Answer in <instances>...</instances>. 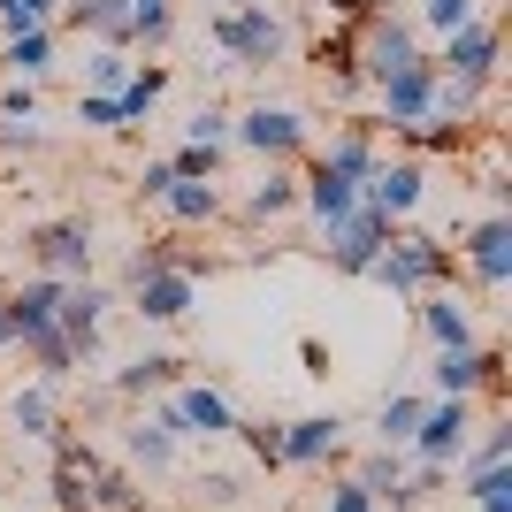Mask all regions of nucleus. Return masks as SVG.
Returning <instances> with one entry per match:
<instances>
[{
	"instance_id": "f257e3e1",
	"label": "nucleus",
	"mask_w": 512,
	"mask_h": 512,
	"mask_svg": "<svg viewBox=\"0 0 512 512\" xmlns=\"http://www.w3.org/2000/svg\"><path fill=\"white\" fill-rule=\"evenodd\" d=\"M214 46L230 54V69H276L283 54H291V31H283V16L268 8V0H237V8H214Z\"/></svg>"
},
{
	"instance_id": "f03ea898",
	"label": "nucleus",
	"mask_w": 512,
	"mask_h": 512,
	"mask_svg": "<svg viewBox=\"0 0 512 512\" xmlns=\"http://www.w3.org/2000/svg\"><path fill=\"white\" fill-rule=\"evenodd\" d=\"M367 276L383 283L390 299H421V291H436V283L451 276V253H444V237H428V230H390L383 260H375Z\"/></svg>"
},
{
	"instance_id": "7ed1b4c3",
	"label": "nucleus",
	"mask_w": 512,
	"mask_h": 512,
	"mask_svg": "<svg viewBox=\"0 0 512 512\" xmlns=\"http://www.w3.org/2000/svg\"><path fill=\"white\" fill-rule=\"evenodd\" d=\"M153 413H161L184 444H222V436H237V406H230V390H214V383H169Z\"/></svg>"
},
{
	"instance_id": "20e7f679",
	"label": "nucleus",
	"mask_w": 512,
	"mask_h": 512,
	"mask_svg": "<svg viewBox=\"0 0 512 512\" xmlns=\"http://www.w3.org/2000/svg\"><path fill=\"white\" fill-rule=\"evenodd\" d=\"M352 62H360V85H383V77H398V69L421 62V31H413L406 16H360V31H352Z\"/></svg>"
},
{
	"instance_id": "39448f33",
	"label": "nucleus",
	"mask_w": 512,
	"mask_h": 512,
	"mask_svg": "<svg viewBox=\"0 0 512 512\" xmlns=\"http://www.w3.org/2000/svg\"><path fill=\"white\" fill-rule=\"evenodd\" d=\"M474 421H482V406H474V398H428L421 428L406 436V459H413V467H459V451H467Z\"/></svg>"
},
{
	"instance_id": "423d86ee",
	"label": "nucleus",
	"mask_w": 512,
	"mask_h": 512,
	"mask_svg": "<svg viewBox=\"0 0 512 512\" xmlns=\"http://www.w3.org/2000/svg\"><path fill=\"white\" fill-rule=\"evenodd\" d=\"M115 291L107 283H92V276H77V283H62V314H54V329L69 337V352H77V367H92L107 352V314H115Z\"/></svg>"
},
{
	"instance_id": "0eeeda50",
	"label": "nucleus",
	"mask_w": 512,
	"mask_h": 512,
	"mask_svg": "<svg viewBox=\"0 0 512 512\" xmlns=\"http://www.w3.org/2000/svg\"><path fill=\"white\" fill-rule=\"evenodd\" d=\"M230 138H237L245 153H260V161H306V146H314L306 115H299V107H276V100L245 107V115L230 123Z\"/></svg>"
},
{
	"instance_id": "6e6552de",
	"label": "nucleus",
	"mask_w": 512,
	"mask_h": 512,
	"mask_svg": "<svg viewBox=\"0 0 512 512\" xmlns=\"http://www.w3.org/2000/svg\"><path fill=\"white\" fill-rule=\"evenodd\" d=\"M451 260H467L474 291L497 299V291L512 283V214H482V222H467L459 245H451Z\"/></svg>"
},
{
	"instance_id": "1a4fd4ad",
	"label": "nucleus",
	"mask_w": 512,
	"mask_h": 512,
	"mask_svg": "<svg viewBox=\"0 0 512 512\" xmlns=\"http://www.w3.org/2000/svg\"><path fill=\"white\" fill-rule=\"evenodd\" d=\"M123 306H130L138 321H146V329H176V321H184V314L199 306V276L184 268V260H169V268H153V276H138V283H130V291H123Z\"/></svg>"
},
{
	"instance_id": "9d476101",
	"label": "nucleus",
	"mask_w": 512,
	"mask_h": 512,
	"mask_svg": "<svg viewBox=\"0 0 512 512\" xmlns=\"http://www.w3.org/2000/svg\"><path fill=\"white\" fill-rule=\"evenodd\" d=\"M31 260H39V276H54V283L92 276V260H100V245H92V222H85V214L39 222V230H31Z\"/></svg>"
},
{
	"instance_id": "9b49d317",
	"label": "nucleus",
	"mask_w": 512,
	"mask_h": 512,
	"mask_svg": "<svg viewBox=\"0 0 512 512\" xmlns=\"http://www.w3.org/2000/svg\"><path fill=\"white\" fill-rule=\"evenodd\" d=\"M390 230H398V222H383L375 207H352L337 230H321V253H329V268H337V276H367V268L383 260Z\"/></svg>"
},
{
	"instance_id": "f8f14e48",
	"label": "nucleus",
	"mask_w": 512,
	"mask_h": 512,
	"mask_svg": "<svg viewBox=\"0 0 512 512\" xmlns=\"http://www.w3.org/2000/svg\"><path fill=\"white\" fill-rule=\"evenodd\" d=\"M436 77H451V85H482V92H490V85H497V23H490V16L459 23V31L444 39V54H436Z\"/></svg>"
},
{
	"instance_id": "ddd939ff",
	"label": "nucleus",
	"mask_w": 512,
	"mask_h": 512,
	"mask_svg": "<svg viewBox=\"0 0 512 512\" xmlns=\"http://www.w3.org/2000/svg\"><path fill=\"white\" fill-rule=\"evenodd\" d=\"M421 199H428V169L421 161H383V169L360 184V207H375L383 222H398V230L421 214Z\"/></svg>"
},
{
	"instance_id": "4468645a",
	"label": "nucleus",
	"mask_w": 512,
	"mask_h": 512,
	"mask_svg": "<svg viewBox=\"0 0 512 512\" xmlns=\"http://www.w3.org/2000/svg\"><path fill=\"white\" fill-rule=\"evenodd\" d=\"M337 459H344V413L283 421V467H337Z\"/></svg>"
},
{
	"instance_id": "2eb2a0df",
	"label": "nucleus",
	"mask_w": 512,
	"mask_h": 512,
	"mask_svg": "<svg viewBox=\"0 0 512 512\" xmlns=\"http://www.w3.org/2000/svg\"><path fill=\"white\" fill-rule=\"evenodd\" d=\"M299 207L314 214V230H337L344 214L360 207V184H352V176H337L329 161H306V169H299Z\"/></svg>"
},
{
	"instance_id": "dca6fc26",
	"label": "nucleus",
	"mask_w": 512,
	"mask_h": 512,
	"mask_svg": "<svg viewBox=\"0 0 512 512\" xmlns=\"http://www.w3.org/2000/svg\"><path fill=\"white\" fill-rule=\"evenodd\" d=\"M413 321H421L428 352H451V344H482V329H474V306L459 299V291H421Z\"/></svg>"
},
{
	"instance_id": "f3484780",
	"label": "nucleus",
	"mask_w": 512,
	"mask_h": 512,
	"mask_svg": "<svg viewBox=\"0 0 512 512\" xmlns=\"http://www.w3.org/2000/svg\"><path fill=\"white\" fill-rule=\"evenodd\" d=\"M375 100H383V115L375 123H421L428 107H436V62H413V69H398V77H383L375 85Z\"/></svg>"
},
{
	"instance_id": "a211bd4d",
	"label": "nucleus",
	"mask_w": 512,
	"mask_h": 512,
	"mask_svg": "<svg viewBox=\"0 0 512 512\" xmlns=\"http://www.w3.org/2000/svg\"><path fill=\"white\" fill-rule=\"evenodd\" d=\"M8 428H16V436H39V444H54V436H62V383H23V390H8Z\"/></svg>"
},
{
	"instance_id": "6ab92c4d",
	"label": "nucleus",
	"mask_w": 512,
	"mask_h": 512,
	"mask_svg": "<svg viewBox=\"0 0 512 512\" xmlns=\"http://www.w3.org/2000/svg\"><path fill=\"white\" fill-rule=\"evenodd\" d=\"M123 459H130L138 474H169L176 459H184V436H176L161 413H138V421L123 428Z\"/></svg>"
},
{
	"instance_id": "aec40b11",
	"label": "nucleus",
	"mask_w": 512,
	"mask_h": 512,
	"mask_svg": "<svg viewBox=\"0 0 512 512\" xmlns=\"http://www.w3.org/2000/svg\"><path fill=\"white\" fill-rule=\"evenodd\" d=\"M169 383H184V360H176V352H138V360H123L107 375L115 398H161Z\"/></svg>"
},
{
	"instance_id": "412c9836",
	"label": "nucleus",
	"mask_w": 512,
	"mask_h": 512,
	"mask_svg": "<svg viewBox=\"0 0 512 512\" xmlns=\"http://www.w3.org/2000/svg\"><path fill=\"white\" fill-rule=\"evenodd\" d=\"M375 130H383V123H352V130H337V138H329V146H321L314 161H329V169H337V176H352V184H367V176L383 169V153H375Z\"/></svg>"
},
{
	"instance_id": "4be33fe9",
	"label": "nucleus",
	"mask_w": 512,
	"mask_h": 512,
	"mask_svg": "<svg viewBox=\"0 0 512 512\" xmlns=\"http://www.w3.org/2000/svg\"><path fill=\"white\" fill-rule=\"evenodd\" d=\"M8 314H16V344L39 337V329H54V314H62V283H54V276L16 283V291H8Z\"/></svg>"
},
{
	"instance_id": "5701e85b",
	"label": "nucleus",
	"mask_w": 512,
	"mask_h": 512,
	"mask_svg": "<svg viewBox=\"0 0 512 512\" xmlns=\"http://www.w3.org/2000/svg\"><path fill=\"white\" fill-rule=\"evenodd\" d=\"M62 23H69V31H92L100 46H123V54H130V8H123V0H69Z\"/></svg>"
},
{
	"instance_id": "b1692460",
	"label": "nucleus",
	"mask_w": 512,
	"mask_h": 512,
	"mask_svg": "<svg viewBox=\"0 0 512 512\" xmlns=\"http://www.w3.org/2000/svg\"><path fill=\"white\" fill-rule=\"evenodd\" d=\"M291 207H299V169H291V161H268V176L245 192V222H276V214H291Z\"/></svg>"
},
{
	"instance_id": "393cba45",
	"label": "nucleus",
	"mask_w": 512,
	"mask_h": 512,
	"mask_svg": "<svg viewBox=\"0 0 512 512\" xmlns=\"http://www.w3.org/2000/svg\"><path fill=\"white\" fill-rule=\"evenodd\" d=\"M0 69H8V77H31V85H39L46 69H54V23H31V31H16V39L0 46Z\"/></svg>"
},
{
	"instance_id": "a878e982",
	"label": "nucleus",
	"mask_w": 512,
	"mask_h": 512,
	"mask_svg": "<svg viewBox=\"0 0 512 512\" xmlns=\"http://www.w3.org/2000/svg\"><path fill=\"white\" fill-rule=\"evenodd\" d=\"M421 413H428V390H398V398H383V413H375V444L406 451V436L421 428Z\"/></svg>"
},
{
	"instance_id": "bb28decb",
	"label": "nucleus",
	"mask_w": 512,
	"mask_h": 512,
	"mask_svg": "<svg viewBox=\"0 0 512 512\" xmlns=\"http://www.w3.org/2000/svg\"><path fill=\"white\" fill-rule=\"evenodd\" d=\"M482 436H467V451H459V467L451 474H474V467H505L512 459V421L505 413H490V421H474Z\"/></svg>"
},
{
	"instance_id": "cd10ccee",
	"label": "nucleus",
	"mask_w": 512,
	"mask_h": 512,
	"mask_svg": "<svg viewBox=\"0 0 512 512\" xmlns=\"http://www.w3.org/2000/svg\"><path fill=\"white\" fill-rule=\"evenodd\" d=\"M352 482H360L367 497H375V505H390V497H398V482H406V451H367L360 467H352Z\"/></svg>"
},
{
	"instance_id": "c85d7f7f",
	"label": "nucleus",
	"mask_w": 512,
	"mask_h": 512,
	"mask_svg": "<svg viewBox=\"0 0 512 512\" xmlns=\"http://www.w3.org/2000/svg\"><path fill=\"white\" fill-rule=\"evenodd\" d=\"M459 497H467L474 512H512V459H505V467H474V474H459Z\"/></svg>"
},
{
	"instance_id": "c756f323",
	"label": "nucleus",
	"mask_w": 512,
	"mask_h": 512,
	"mask_svg": "<svg viewBox=\"0 0 512 512\" xmlns=\"http://www.w3.org/2000/svg\"><path fill=\"white\" fill-rule=\"evenodd\" d=\"M413 153H459L467 146V123H444V115H421V123H390Z\"/></svg>"
},
{
	"instance_id": "7c9ffc66",
	"label": "nucleus",
	"mask_w": 512,
	"mask_h": 512,
	"mask_svg": "<svg viewBox=\"0 0 512 512\" xmlns=\"http://www.w3.org/2000/svg\"><path fill=\"white\" fill-rule=\"evenodd\" d=\"M153 207H169L176 222H214V214H222V192H214V184H184V176H176Z\"/></svg>"
},
{
	"instance_id": "2f4dec72",
	"label": "nucleus",
	"mask_w": 512,
	"mask_h": 512,
	"mask_svg": "<svg viewBox=\"0 0 512 512\" xmlns=\"http://www.w3.org/2000/svg\"><path fill=\"white\" fill-rule=\"evenodd\" d=\"M161 92H169V69H130V85L115 92V107H123V130H130V123H146Z\"/></svg>"
},
{
	"instance_id": "473e14b6",
	"label": "nucleus",
	"mask_w": 512,
	"mask_h": 512,
	"mask_svg": "<svg viewBox=\"0 0 512 512\" xmlns=\"http://www.w3.org/2000/svg\"><path fill=\"white\" fill-rule=\"evenodd\" d=\"M130 69H138V62H130L123 46H92V54H85V92H123Z\"/></svg>"
},
{
	"instance_id": "72a5a7b5",
	"label": "nucleus",
	"mask_w": 512,
	"mask_h": 512,
	"mask_svg": "<svg viewBox=\"0 0 512 512\" xmlns=\"http://www.w3.org/2000/svg\"><path fill=\"white\" fill-rule=\"evenodd\" d=\"M92 512H146V490H138L130 474L92 467Z\"/></svg>"
},
{
	"instance_id": "f704fd0d",
	"label": "nucleus",
	"mask_w": 512,
	"mask_h": 512,
	"mask_svg": "<svg viewBox=\"0 0 512 512\" xmlns=\"http://www.w3.org/2000/svg\"><path fill=\"white\" fill-rule=\"evenodd\" d=\"M130 8V46L146 39V46H161L176 31V0H123Z\"/></svg>"
},
{
	"instance_id": "c9c22d12",
	"label": "nucleus",
	"mask_w": 512,
	"mask_h": 512,
	"mask_svg": "<svg viewBox=\"0 0 512 512\" xmlns=\"http://www.w3.org/2000/svg\"><path fill=\"white\" fill-rule=\"evenodd\" d=\"M169 176H184V184H214V176H222V146H192V138H184V146L169 153Z\"/></svg>"
},
{
	"instance_id": "e433bc0d",
	"label": "nucleus",
	"mask_w": 512,
	"mask_h": 512,
	"mask_svg": "<svg viewBox=\"0 0 512 512\" xmlns=\"http://www.w3.org/2000/svg\"><path fill=\"white\" fill-rule=\"evenodd\" d=\"M0 123H39V85H31V77H8V85H0Z\"/></svg>"
},
{
	"instance_id": "4c0bfd02",
	"label": "nucleus",
	"mask_w": 512,
	"mask_h": 512,
	"mask_svg": "<svg viewBox=\"0 0 512 512\" xmlns=\"http://www.w3.org/2000/svg\"><path fill=\"white\" fill-rule=\"evenodd\" d=\"M54 505L62 512H92V467H54Z\"/></svg>"
},
{
	"instance_id": "58836bf2",
	"label": "nucleus",
	"mask_w": 512,
	"mask_h": 512,
	"mask_svg": "<svg viewBox=\"0 0 512 512\" xmlns=\"http://www.w3.org/2000/svg\"><path fill=\"white\" fill-rule=\"evenodd\" d=\"M474 16H482L474 0H421V23L436 31V39H451V31H459V23H474Z\"/></svg>"
},
{
	"instance_id": "ea45409f",
	"label": "nucleus",
	"mask_w": 512,
	"mask_h": 512,
	"mask_svg": "<svg viewBox=\"0 0 512 512\" xmlns=\"http://www.w3.org/2000/svg\"><path fill=\"white\" fill-rule=\"evenodd\" d=\"M230 123H237L230 107H222V100H207V107H199V115H192L184 130H192V146H230Z\"/></svg>"
},
{
	"instance_id": "a19ab883",
	"label": "nucleus",
	"mask_w": 512,
	"mask_h": 512,
	"mask_svg": "<svg viewBox=\"0 0 512 512\" xmlns=\"http://www.w3.org/2000/svg\"><path fill=\"white\" fill-rule=\"evenodd\" d=\"M237 436H245V451H253L260 467H283V428L276 421H237Z\"/></svg>"
},
{
	"instance_id": "79ce46f5",
	"label": "nucleus",
	"mask_w": 512,
	"mask_h": 512,
	"mask_svg": "<svg viewBox=\"0 0 512 512\" xmlns=\"http://www.w3.org/2000/svg\"><path fill=\"white\" fill-rule=\"evenodd\" d=\"M54 16H62V0H8V8H0V31L16 39V31H31V23H54Z\"/></svg>"
},
{
	"instance_id": "37998d69",
	"label": "nucleus",
	"mask_w": 512,
	"mask_h": 512,
	"mask_svg": "<svg viewBox=\"0 0 512 512\" xmlns=\"http://www.w3.org/2000/svg\"><path fill=\"white\" fill-rule=\"evenodd\" d=\"M77 123H85V130H123V107H115V92H77Z\"/></svg>"
},
{
	"instance_id": "c03bdc74",
	"label": "nucleus",
	"mask_w": 512,
	"mask_h": 512,
	"mask_svg": "<svg viewBox=\"0 0 512 512\" xmlns=\"http://www.w3.org/2000/svg\"><path fill=\"white\" fill-rule=\"evenodd\" d=\"M321 512H383V505H375V497L344 474V482H329V490H321Z\"/></svg>"
},
{
	"instance_id": "a18cd8bd",
	"label": "nucleus",
	"mask_w": 512,
	"mask_h": 512,
	"mask_svg": "<svg viewBox=\"0 0 512 512\" xmlns=\"http://www.w3.org/2000/svg\"><path fill=\"white\" fill-rule=\"evenodd\" d=\"M199 497H207V505H237V497H245V482H237V474H222V467H207V474H199Z\"/></svg>"
},
{
	"instance_id": "49530a36",
	"label": "nucleus",
	"mask_w": 512,
	"mask_h": 512,
	"mask_svg": "<svg viewBox=\"0 0 512 512\" xmlns=\"http://www.w3.org/2000/svg\"><path fill=\"white\" fill-rule=\"evenodd\" d=\"M169 184H176V176H169V161H146V169H138V199H146V207H153L161 192H169Z\"/></svg>"
},
{
	"instance_id": "de8ad7c7",
	"label": "nucleus",
	"mask_w": 512,
	"mask_h": 512,
	"mask_svg": "<svg viewBox=\"0 0 512 512\" xmlns=\"http://www.w3.org/2000/svg\"><path fill=\"white\" fill-rule=\"evenodd\" d=\"M16 344V314H8V291H0V352Z\"/></svg>"
},
{
	"instance_id": "09e8293b",
	"label": "nucleus",
	"mask_w": 512,
	"mask_h": 512,
	"mask_svg": "<svg viewBox=\"0 0 512 512\" xmlns=\"http://www.w3.org/2000/svg\"><path fill=\"white\" fill-rule=\"evenodd\" d=\"M0 153H8V123H0Z\"/></svg>"
}]
</instances>
